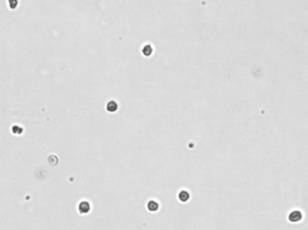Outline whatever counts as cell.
I'll return each instance as SVG.
<instances>
[{"instance_id": "3", "label": "cell", "mask_w": 308, "mask_h": 230, "mask_svg": "<svg viewBox=\"0 0 308 230\" xmlns=\"http://www.w3.org/2000/svg\"><path fill=\"white\" fill-rule=\"evenodd\" d=\"M179 199L181 200V201H183V202H186L187 200H188L189 199V193L187 192H186V191H182V192H180V193H179Z\"/></svg>"}, {"instance_id": "1", "label": "cell", "mask_w": 308, "mask_h": 230, "mask_svg": "<svg viewBox=\"0 0 308 230\" xmlns=\"http://www.w3.org/2000/svg\"><path fill=\"white\" fill-rule=\"evenodd\" d=\"M79 209H80V212L81 214H87V212H89V210H90V205L87 201H82L80 204Z\"/></svg>"}, {"instance_id": "2", "label": "cell", "mask_w": 308, "mask_h": 230, "mask_svg": "<svg viewBox=\"0 0 308 230\" xmlns=\"http://www.w3.org/2000/svg\"><path fill=\"white\" fill-rule=\"evenodd\" d=\"M147 208L150 211H156L159 209V204L154 200H150L147 204Z\"/></svg>"}]
</instances>
